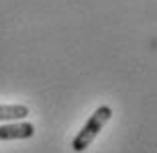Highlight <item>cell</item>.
Wrapping results in <instances>:
<instances>
[{
	"label": "cell",
	"mask_w": 157,
	"mask_h": 153,
	"mask_svg": "<svg viewBox=\"0 0 157 153\" xmlns=\"http://www.w3.org/2000/svg\"><path fill=\"white\" fill-rule=\"evenodd\" d=\"M110 117H112V108L108 104L98 106V108L94 110V114L86 120V124L80 129V133L74 137V141H71V149H74L76 153L86 151V149L90 147V143L98 137V133L104 129V124L110 120Z\"/></svg>",
	"instance_id": "cell-1"
},
{
	"label": "cell",
	"mask_w": 157,
	"mask_h": 153,
	"mask_svg": "<svg viewBox=\"0 0 157 153\" xmlns=\"http://www.w3.org/2000/svg\"><path fill=\"white\" fill-rule=\"evenodd\" d=\"M35 135V124L29 120H17V123L0 124V141H23Z\"/></svg>",
	"instance_id": "cell-2"
},
{
	"label": "cell",
	"mask_w": 157,
	"mask_h": 153,
	"mask_svg": "<svg viewBox=\"0 0 157 153\" xmlns=\"http://www.w3.org/2000/svg\"><path fill=\"white\" fill-rule=\"evenodd\" d=\"M25 117H29V106L27 104H0V123L23 120Z\"/></svg>",
	"instance_id": "cell-3"
}]
</instances>
